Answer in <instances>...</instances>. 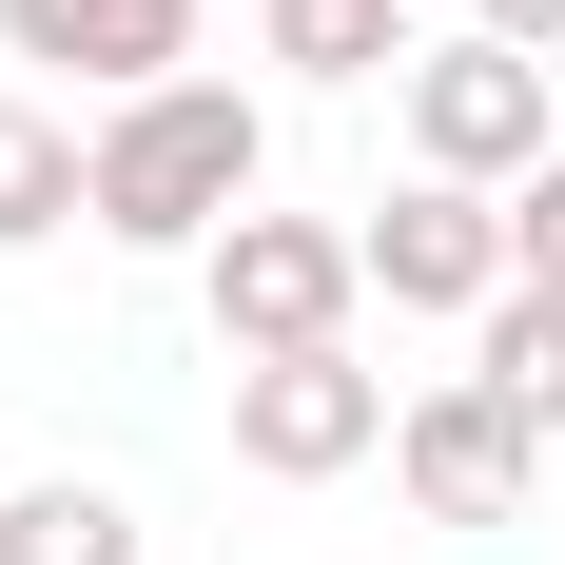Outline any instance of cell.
Returning a JSON list of instances; mask_svg holds the SVG:
<instances>
[{"label":"cell","instance_id":"cell-1","mask_svg":"<svg viewBox=\"0 0 565 565\" xmlns=\"http://www.w3.org/2000/svg\"><path fill=\"white\" fill-rule=\"evenodd\" d=\"M274 175V117L234 78H157V98H98V234L117 254H215Z\"/></svg>","mask_w":565,"mask_h":565},{"label":"cell","instance_id":"cell-2","mask_svg":"<svg viewBox=\"0 0 565 565\" xmlns=\"http://www.w3.org/2000/svg\"><path fill=\"white\" fill-rule=\"evenodd\" d=\"M195 292H215V351H234V371H254V351H351L371 234H332V215H234L215 254H195Z\"/></svg>","mask_w":565,"mask_h":565},{"label":"cell","instance_id":"cell-3","mask_svg":"<svg viewBox=\"0 0 565 565\" xmlns=\"http://www.w3.org/2000/svg\"><path fill=\"white\" fill-rule=\"evenodd\" d=\"M391 98H409V175H468V195H526V175H546V58L488 40V20L429 40Z\"/></svg>","mask_w":565,"mask_h":565},{"label":"cell","instance_id":"cell-4","mask_svg":"<svg viewBox=\"0 0 565 565\" xmlns=\"http://www.w3.org/2000/svg\"><path fill=\"white\" fill-rule=\"evenodd\" d=\"M409 409L391 371H351V351H254L234 371V468H274V488H332V468H371Z\"/></svg>","mask_w":565,"mask_h":565},{"label":"cell","instance_id":"cell-5","mask_svg":"<svg viewBox=\"0 0 565 565\" xmlns=\"http://www.w3.org/2000/svg\"><path fill=\"white\" fill-rule=\"evenodd\" d=\"M391 488L429 526H526V488H546V429H526L488 371H449V391H409V429H391Z\"/></svg>","mask_w":565,"mask_h":565},{"label":"cell","instance_id":"cell-6","mask_svg":"<svg viewBox=\"0 0 565 565\" xmlns=\"http://www.w3.org/2000/svg\"><path fill=\"white\" fill-rule=\"evenodd\" d=\"M371 292H391V312H468V332H488V312H508V195H468V175H409V195H371Z\"/></svg>","mask_w":565,"mask_h":565},{"label":"cell","instance_id":"cell-7","mask_svg":"<svg viewBox=\"0 0 565 565\" xmlns=\"http://www.w3.org/2000/svg\"><path fill=\"white\" fill-rule=\"evenodd\" d=\"M0 58L98 78V98H157V78H195V0H0Z\"/></svg>","mask_w":565,"mask_h":565},{"label":"cell","instance_id":"cell-8","mask_svg":"<svg viewBox=\"0 0 565 565\" xmlns=\"http://www.w3.org/2000/svg\"><path fill=\"white\" fill-rule=\"evenodd\" d=\"M40 234H98V137L58 98H0V254H40Z\"/></svg>","mask_w":565,"mask_h":565},{"label":"cell","instance_id":"cell-9","mask_svg":"<svg viewBox=\"0 0 565 565\" xmlns=\"http://www.w3.org/2000/svg\"><path fill=\"white\" fill-rule=\"evenodd\" d=\"M254 40L292 58V78H409V0H254Z\"/></svg>","mask_w":565,"mask_h":565},{"label":"cell","instance_id":"cell-10","mask_svg":"<svg viewBox=\"0 0 565 565\" xmlns=\"http://www.w3.org/2000/svg\"><path fill=\"white\" fill-rule=\"evenodd\" d=\"M0 565H137V508L78 488V468L58 488H0Z\"/></svg>","mask_w":565,"mask_h":565},{"label":"cell","instance_id":"cell-11","mask_svg":"<svg viewBox=\"0 0 565 565\" xmlns=\"http://www.w3.org/2000/svg\"><path fill=\"white\" fill-rule=\"evenodd\" d=\"M468 371H488L526 429H565V292H526V274H508V312H488V351H468Z\"/></svg>","mask_w":565,"mask_h":565},{"label":"cell","instance_id":"cell-12","mask_svg":"<svg viewBox=\"0 0 565 565\" xmlns=\"http://www.w3.org/2000/svg\"><path fill=\"white\" fill-rule=\"evenodd\" d=\"M508 254H526V292H565V157L508 195Z\"/></svg>","mask_w":565,"mask_h":565},{"label":"cell","instance_id":"cell-13","mask_svg":"<svg viewBox=\"0 0 565 565\" xmlns=\"http://www.w3.org/2000/svg\"><path fill=\"white\" fill-rule=\"evenodd\" d=\"M488 40H526V58H565V0H468Z\"/></svg>","mask_w":565,"mask_h":565}]
</instances>
